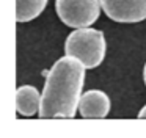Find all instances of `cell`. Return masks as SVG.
<instances>
[{"mask_svg":"<svg viewBox=\"0 0 146 138\" xmlns=\"http://www.w3.org/2000/svg\"><path fill=\"white\" fill-rule=\"evenodd\" d=\"M55 9L64 25L71 28H83L98 21L101 0H55Z\"/></svg>","mask_w":146,"mask_h":138,"instance_id":"3","label":"cell"},{"mask_svg":"<svg viewBox=\"0 0 146 138\" xmlns=\"http://www.w3.org/2000/svg\"><path fill=\"white\" fill-rule=\"evenodd\" d=\"M47 0H16V21L30 22L44 11Z\"/></svg>","mask_w":146,"mask_h":138,"instance_id":"7","label":"cell"},{"mask_svg":"<svg viewBox=\"0 0 146 138\" xmlns=\"http://www.w3.org/2000/svg\"><path fill=\"white\" fill-rule=\"evenodd\" d=\"M101 6L115 22L135 24L146 19V0H101Z\"/></svg>","mask_w":146,"mask_h":138,"instance_id":"4","label":"cell"},{"mask_svg":"<svg viewBox=\"0 0 146 138\" xmlns=\"http://www.w3.org/2000/svg\"><path fill=\"white\" fill-rule=\"evenodd\" d=\"M137 118H140V119H146V105L143 107L141 110H140V113H138V116Z\"/></svg>","mask_w":146,"mask_h":138,"instance_id":"8","label":"cell"},{"mask_svg":"<svg viewBox=\"0 0 146 138\" xmlns=\"http://www.w3.org/2000/svg\"><path fill=\"white\" fill-rule=\"evenodd\" d=\"M105 50L107 44L104 33L90 27L74 30L64 42L66 55L80 60L86 69H93L101 64L105 58Z\"/></svg>","mask_w":146,"mask_h":138,"instance_id":"2","label":"cell"},{"mask_svg":"<svg viewBox=\"0 0 146 138\" xmlns=\"http://www.w3.org/2000/svg\"><path fill=\"white\" fill-rule=\"evenodd\" d=\"M79 111L82 118L101 119L105 118L110 111V99L104 91L90 90L82 94L79 104Z\"/></svg>","mask_w":146,"mask_h":138,"instance_id":"5","label":"cell"},{"mask_svg":"<svg viewBox=\"0 0 146 138\" xmlns=\"http://www.w3.org/2000/svg\"><path fill=\"white\" fill-rule=\"evenodd\" d=\"M85 64L74 56L60 58L46 77L39 118H74L85 82Z\"/></svg>","mask_w":146,"mask_h":138,"instance_id":"1","label":"cell"},{"mask_svg":"<svg viewBox=\"0 0 146 138\" xmlns=\"http://www.w3.org/2000/svg\"><path fill=\"white\" fill-rule=\"evenodd\" d=\"M143 77H145V83H146V64H145V69H143Z\"/></svg>","mask_w":146,"mask_h":138,"instance_id":"9","label":"cell"},{"mask_svg":"<svg viewBox=\"0 0 146 138\" xmlns=\"http://www.w3.org/2000/svg\"><path fill=\"white\" fill-rule=\"evenodd\" d=\"M41 108V96L38 90L32 85H24L19 86L16 91V110L21 116H30L39 113Z\"/></svg>","mask_w":146,"mask_h":138,"instance_id":"6","label":"cell"}]
</instances>
